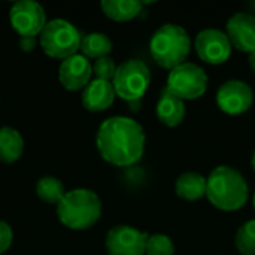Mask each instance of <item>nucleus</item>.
<instances>
[{
	"instance_id": "nucleus-1",
	"label": "nucleus",
	"mask_w": 255,
	"mask_h": 255,
	"mask_svg": "<svg viewBox=\"0 0 255 255\" xmlns=\"http://www.w3.org/2000/svg\"><path fill=\"white\" fill-rule=\"evenodd\" d=\"M146 136L143 127L128 117H111L105 120L96 136L99 154L117 167L136 164L145 151Z\"/></svg>"
},
{
	"instance_id": "nucleus-2",
	"label": "nucleus",
	"mask_w": 255,
	"mask_h": 255,
	"mask_svg": "<svg viewBox=\"0 0 255 255\" xmlns=\"http://www.w3.org/2000/svg\"><path fill=\"white\" fill-rule=\"evenodd\" d=\"M206 197L217 209L235 212L247 205L250 187L238 169L232 166H218L208 176Z\"/></svg>"
},
{
	"instance_id": "nucleus-3",
	"label": "nucleus",
	"mask_w": 255,
	"mask_h": 255,
	"mask_svg": "<svg viewBox=\"0 0 255 255\" xmlns=\"http://www.w3.org/2000/svg\"><path fill=\"white\" fill-rule=\"evenodd\" d=\"M57 215L63 226L70 230H87L102 217L100 197L88 188L67 191L57 205Z\"/></svg>"
},
{
	"instance_id": "nucleus-4",
	"label": "nucleus",
	"mask_w": 255,
	"mask_h": 255,
	"mask_svg": "<svg viewBox=\"0 0 255 255\" xmlns=\"http://www.w3.org/2000/svg\"><path fill=\"white\" fill-rule=\"evenodd\" d=\"M191 51L188 31L178 24H164L155 30L149 40V52L154 61L167 70L185 63Z\"/></svg>"
},
{
	"instance_id": "nucleus-5",
	"label": "nucleus",
	"mask_w": 255,
	"mask_h": 255,
	"mask_svg": "<svg viewBox=\"0 0 255 255\" xmlns=\"http://www.w3.org/2000/svg\"><path fill=\"white\" fill-rule=\"evenodd\" d=\"M81 33L67 19L55 18L46 22L40 33V46L43 52L52 58L66 60L81 48Z\"/></svg>"
},
{
	"instance_id": "nucleus-6",
	"label": "nucleus",
	"mask_w": 255,
	"mask_h": 255,
	"mask_svg": "<svg viewBox=\"0 0 255 255\" xmlns=\"http://www.w3.org/2000/svg\"><path fill=\"white\" fill-rule=\"evenodd\" d=\"M151 84V72L148 66L137 58H130L117 67L112 85L115 94L128 102L142 100Z\"/></svg>"
},
{
	"instance_id": "nucleus-7",
	"label": "nucleus",
	"mask_w": 255,
	"mask_h": 255,
	"mask_svg": "<svg viewBox=\"0 0 255 255\" xmlns=\"http://www.w3.org/2000/svg\"><path fill=\"white\" fill-rule=\"evenodd\" d=\"M208 81L209 79L203 67L196 63L185 61L169 72L166 90L182 102L194 100L206 93Z\"/></svg>"
},
{
	"instance_id": "nucleus-8",
	"label": "nucleus",
	"mask_w": 255,
	"mask_h": 255,
	"mask_svg": "<svg viewBox=\"0 0 255 255\" xmlns=\"http://www.w3.org/2000/svg\"><path fill=\"white\" fill-rule=\"evenodd\" d=\"M10 24L21 37H36L46 25L43 7L33 0L15 1L9 12Z\"/></svg>"
},
{
	"instance_id": "nucleus-9",
	"label": "nucleus",
	"mask_w": 255,
	"mask_h": 255,
	"mask_svg": "<svg viewBox=\"0 0 255 255\" xmlns=\"http://www.w3.org/2000/svg\"><path fill=\"white\" fill-rule=\"evenodd\" d=\"M194 48L202 61L218 66L230 58L233 46L226 31L218 28H205L196 36Z\"/></svg>"
},
{
	"instance_id": "nucleus-10",
	"label": "nucleus",
	"mask_w": 255,
	"mask_h": 255,
	"mask_svg": "<svg viewBox=\"0 0 255 255\" xmlns=\"http://www.w3.org/2000/svg\"><path fill=\"white\" fill-rule=\"evenodd\" d=\"M218 108L227 115H242L254 103L253 88L241 79L226 81L215 96Z\"/></svg>"
},
{
	"instance_id": "nucleus-11",
	"label": "nucleus",
	"mask_w": 255,
	"mask_h": 255,
	"mask_svg": "<svg viewBox=\"0 0 255 255\" xmlns=\"http://www.w3.org/2000/svg\"><path fill=\"white\" fill-rule=\"evenodd\" d=\"M148 235L131 226H115L106 235L109 255H145Z\"/></svg>"
},
{
	"instance_id": "nucleus-12",
	"label": "nucleus",
	"mask_w": 255,
	"mask_h": 255,
	"mask_svg": "<svg viewBox=\"0 0 255 255\" xmlns=\"http://www.w3.org/2000/svg\"><path fill=\"white\" fill-rule=\"evenodd\" d=\"M226 34L233 48L251 54L255 51V15L238 12L232 15L226 25Z\"/></svg>"
},
{
	"instance_id": "nucleus-13",
	"label": "nucleus",
	"mask_w": 255,
	"mask_h": 255,
	"mask_svg": "<svg viewBox=\"0 0 255 255\" xmlns=\"http://www.w3.org/2000/svg\"><path fill=\"white\" fill-rule=\"evenodd\" d=\"M93 75V66L82 54H75L61 61L58 70V79L66 90L78 91L85 88Z\"/></svg>"
},
{
	"instance_id": "nucleus-14",
	"label": "nucleus",
	"mask_w": 255,
	"mask_h": 255,
	"mask_svg": "<svg viewBox=\"0 0 255 255\" xmlns=\"http://www.w3.org/2000/svg\"><path fill=\"white\" fill-rule=\"evenodd\" d=\"M115 96L112 82L93 79L82 91V105L90 112H102L112 106Z\"/></svg>"
},
{
	"instance_id": "nucleus-15",
	"label": "nucleus",
	"mask_w": 255,
	"mask_h": 255,
	"mask_svg": "<svg viewBox=\"0 0 255 255\" xmlns=\"http://www.w3.org/2000/svg\"><path fill=\"white\" fill-rule=\"evenodd\" d=\"M185 114V103L164 88L160 93V97L155 105V115L158 121L167 127H176L184 121Z\"/></svg>"
},
{
	"instance_id": "nucleus-16",
	"label": "nucleus",
	"mask_w": 255,
	"mask_h": 255,
	"mask_svg": "<svg viewBox=\"0 0 255 255\" xmlns=\"http://www.w3.org/2000/svg\"><path fill=\"white\" fill-rule=\"evenodd\" d=\"M208 179L197 172H185L178 176L175 182V191L178 197L187 202H196L206 196Z\"/></svg>"
},
{
	"instance_id": "nucleus-17",
	"label": "nucleus",
	"mask_w": 255,
	"mask_h": 255,
	"mask_svg": "<svg viewBox=\"0 0 255 255\" xmlns=\"http://www.w3.org/2000/svg\"><path fill=\"white\" fill-rule=\"evenodd\" d=\"M100 6L108 18L123 22L136 18L142 12L143 3L139 0H103Z\"/></svg>"
},
{
	"instance_id": "nucleus-18",
	"label": "nucleus",
	"mask_w": 255,
	"mask_h": 255,
	"mask_svg": "<svg viewBox=\"0 0 255 255\" xmlns=\"http://www.w3.org/2000/svg\"><path fill=\"white\" fill-rule=\"evenodd\" d=\"M24 151V139L21 133L12 127L0 128V161L15 163Z\"/></svg>"
},
{
	"instance_id": "nucleus-19",
	"label": "nucleus",
	"mask_w": 255,
	"mask_h": 255,
	"mask_svg": "<svg viewBox=\"0 0 255 255\" xmlns=\"http://www.w3.org/2000/svg\"><path fill=\"white\" fill-rule=\"evenodd\" d=\"M79 49L82 51L84 57L99 60L109 55V52L112 51V40L105 33H88L82 37Z\"/></svg>"
},
{
	"instance_id": "nucleus-20",
	"label": "nucleus",
	"mask_w": 255,
	"mask_h": 255,
	"mask_svg": "<svg viewBox=\"0 0 255 255\" xmlns=\"http://www.w3.org/2000/svg\"><path fill=\"white\" fill-rule=\"evenodd\" d=\"M36 193L42 202L49 205H58L66 194L63 182L54 176L40 178L36 184Z\"/></svg>"
},
{
	"instance_id": "nucleus-21",
	"label": "nucleus",
	"mask_w": 255,
	"mask_h": 255,
	"mask_svg": "<svg viewBox=\"0 0 255 255\" xmlns=\"http://www.w3.org/2000/svg\"><path fill=\"white\" fill-rule=\"evenodd\" d=\"M235 245L242 255H255V220L247 221L239 227L236 232Z\"/></svg>"
},
{
	"instance_id": "nucleus-22",
	"label": "nucleus",
	"mask_w": 255,
	"mask_h": 255,
	"mask_svg": "<svg viewBox=\"0 0 255 255\" xmlns=\"http://www.w3.org/2000/svg\"><path fill=\"white\" fill-rule=\"evenodd\" d=\"M175 254V244L166 235H151L146 241L145 255H173Z\"/></svg>"
},
{
	"instance_id": "nucleus-23",
	"label": "nucleus",
	"mask_w": 255,
	"mask_h": 255,
	"mask_svg": "<svg viewBox=\"0 0 255 255\" xmlns=\"http://www.w3.org/2000/svg\"><path fill=\"white\" fill-rule=\"evenodd\" d=\"M117 64L114 61V58H111L109 55L108 57H103V58H99L94 61V66H93V73L96 75V79H103V81H109L112 82L114 76H115V72H117Z\"/></svg>"
},
{
	"instance_id": "nucleus-24",
	"label": "nucleus",
	"mask_w": 255,
	"mask_h": 255,
	"mask_svg": "<svg viewBox=\"0 0 255 255\" xmlns=\"http://www.w3.org/2000/svg\"><path fill=\"white\" fill-rule=\"evenodd\" d=\"M12 241H13V233L10 226L4 221H0V254L9 250Z\"/></svg>"
},
{
	"instance_id": "nucleus-25",
	"label": "nucleus",
	"mask_w": 255,
	"mask_h": 255,
	"mask_svg": "<svg viewBox=\"0 0 255 255\" xmlns=\"http://www.w3.org/2000/svg\"><path fill=\"white\" fill-rule=\"evenodd\" d=\"M19 46L22 51H31L36 46V39L34 37H21L19 39Z\"/></svg>"
},
{
	"instance_id": "nucleus-26",
	"label": "nucleus",
	"mask_w": 255,
	"mask_h": 255,
	"mask_svg": "<svg viewBox=\"0 0 255 255\" xmlns=\"http://www.w3.org/2000/svg\"><path fill=\"white\" fill-rule=\"evenodd\" d=\"M248 61H250V67H251V70H253V72L255 73V51L250 54V57H248Z\"/></svg>"
},
{
	"instance_id": "nucleus-27",
	"label": "nucleus",
	"mask_w": 255,
	"mask_h": 255,
	"mask_svg": "<svg viewBox=\"0 0 255 255\" xmlns=\"http://www.w3.org/2000/svg\"><path fill=\"white\" fill-rule=\"evenodd\" d=\"M140 103H142V100H136V102H128V105L131 106V109H133V111H137V109L140 108Z\"/></svg>"
},
{
	"instance_id": "nucleus-28",
	"label": "nucleus",
	"mask_w": 255,
	"mask_h": 255,
	"mask_svg": "<svg viewBox=\"0 0 255 255\" xmlns=\"http://www.w3.org/2000/svg\"><path fill=\"white\" fill-rule=\"evenodd\" d=\"M251 167H253V170H254L255 173V149L254 152H253V157H251Z\"/></svg>"
},
{
	"instance_id": "nucleus-29",
	"label": "nucleus",
	"mask_w": 255,
	"mask_h": 255,
	"mask_svg": "<svg viewBox=\"0 0 255 255\" xmlns=\"http://www.w3.org/2000/svg\"><path fill=\"white\" fill-rule=\"evenodd\" d=\"M253 206H254V209H255V194H254V197H253Z\"/></svg>"
}]
</instances>
